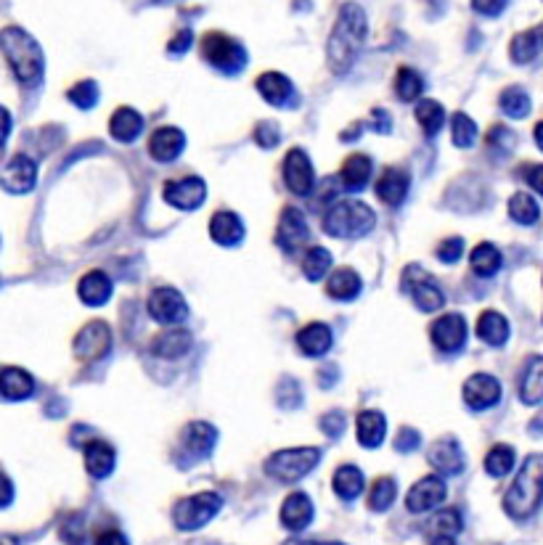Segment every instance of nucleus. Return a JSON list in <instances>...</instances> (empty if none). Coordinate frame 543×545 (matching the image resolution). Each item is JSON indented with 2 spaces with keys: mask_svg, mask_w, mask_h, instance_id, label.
I'll list each match as a JSON object with an SVG mask.
<instances>
[{
  "mask_svg": "<svg viewBox=\"0 0 543 545\" xmlns=\"http://www.w3.org/2000/svg\"><path fill=\"white\" fill-rule=\"evenodd\" d=\"M162 196H164V202H167L170 207L188 212V210H196V207L205 204V199H207V183H205L202 178H196V175L180 178V180H167L164 188H162Z\"/></svg>",
  "mask_w": 543,
  "mask_h": 545,
  "instance_id": "obj_9",
  "label": "nucleus"
},
{
  "mask_svg": "<svg viewBox=\"0 0 543 545\" xmlns=\"http://www.w3.org/2000/svg\"><path fill=\"white\" fill-rule=\"evenodd\" d=\"M255 141H257L263 149H273V146H279V141H281L279 125H276V122H260V125L255 128Z\"/></svg>",
  "mask_w": 543,
  "mask_h": 545,
  "instance_id": "obj_49",
  "label": "nucleus"
},
{
  "mask_svg": "<svg viewBox=\"0 0 543 545\" xmlns=\"http://www.w3.org/2000/svg\"><path fill=\"white\" fill-rule=\"evenodd\" d=\"M462 254H464V238H446V241L438 246V257H440L446 265L459 262Z\"/></svg>",
  "mask_w": 543,
  "mask_h": 545,
  "instance_id": "obj_51",
  "label": "nucleus"
},
{
  "mask_svg": "<svg viewBox=\"0 0 543 545\" xmlns=\"http://www.w3.org/2000/svg\"><path fill=\"white\" fill-rule=\"evenodd\" d=\"M263 101L271 106H295V82L281 72H265L255 82Z\"/></svg>",
  "mask_w": 543,
  "mask_h": 545,
  "instance_id": "obj_19",
  "label": "nucleus"
},
{
  "mask_svg": "<svg viewBox=\"0 0 543 545\" xmlns=\"http://www.w3.org/2000/svg\"><path fill=\"white\" fill-rule=\"evenodd\" d=\"M525 172H528V180H530V186H533V191H536V194H541V172H543L541 164H533V167H525Z\"/></svg>",
  "mask_w": 543,
  "mask_h": 545,
  "instance_id": "obj_61",
  "label": "nucleus"
},
{
  "mask_svg": "<svg viewBox=\"0 0 543 545\" xmlns=\"http://www.w3.org/2000/svg\"><path fill=\"white\" fill-rule=\"evenodd\" d=\"M96 545H130V543H128V538H125L122 533H117V530H106V533L98 535Z\"/></svg>",
  "mask_w": 543,
  "mask_h": 545,
  "instance_id": "obj_59",
  "label": "nucleus"
},
{
  "mask_svg": "<svg viewBox=\"0 0 543 545\" xmlns=\"http://www.w3.org/2000/svg\"><path fill=\"white\" fill-rule=\"evenodd\" d=\"M416 122L422 125L424 136H438L443 122H446V109L443 103L432 101V98H424L416 103Z\"/></svg>",
  "mask_w": 543,
  "mask_h": 545,
  "instance_id": "obj_39",
  "label": "nucleus"
},
{
  "mask_svg": "<svg viewBox=\"0 0 543 545\" xmlns=\"http://www.w3.org/2000/svg\"><path fill=\"white\" fill-rule=\"evenodd\" d=\"M432 545H456V541H454V538L440 535V538H435V541H432Z\"/></svg>",
  "mask_w": 543,
  "mask_h": 545,
  "instance_id": "obj_63",
  "label": "nucleus"
},
{
  "mask_svg": "<svg viewBox=\"0 0 543 545\" xmlns=\"http://www.w3.org/2000/svg\"><path fill=\"white\" fill-rule=\"evenodd\" d=\"M149 315L155 318L156 323L162 326H175V323H183V318L188 315V308H186V300L178 289H170V286H162V289H155L149 302Z\"/></svg>",
  "mask_w": 543,
  "mask_h": 545,
  "instance_id": "obj_13",
  "label": "nucleus"
},
{
  "mask_svg": "<svg viewBox=\"0 0 543 545\" xmlns=\"http://www.w3.org/2000/svg\"><path fill=\"white\" fill-rule=\"evenodd\" d=\"M430 464L438 474H446V476H456L464 471V453L459 448V442L454 437H446V440H438L430 453H427Z\"/></svg>",
  "mask_w": 543,
  "mask_h": 545,
  "instance_id": "obj_20",
  "label": "nucleus"
},
{
  "mask_svg": "<svg viewBox=\"0 0 543 545\" xmlns=\"http://www.w3.org/2000/svg\"><path fill=\"white\" fill-rule=\"evenodd\" d=\"M366 32H369L366 11L358 3H345L337 13V21L326 43V62L334 75H347L353 70L363 48Z\"/></svg>",
  "mask_w": 543,
  "mask_h": 545,
  "instance_id": "obj_1",
  "label": "nucleus"
},
{
  "mask_svg": "<svg viewBox=\"0 0 543 545\" xmlns=\"http://www.w3.org/2000/svg\"><path fill=\"white\" fill-rule=\"evenodd\" d=\"M509 218L520 226H536L541 218V207L530 194H514L509 199Z\"/></svg>",
  "mask_w": 543,
  "mask_h": 545,
  "instance_id": "obj_40",
  "label": "nucleus"
},
{
  "mask_svg": "<svg viewBox=\"0 0 543 545\" xmlns=\"http://www.w3.org/2000/svg\"><path fill=\"white\" fill-rule=\"evenodd\" d=\"M0 545H19L13 535H0Z\"/></svg>",
  "mask_w": 543,
  "mask_h": 545,
  "instance_id": "obj_64",
  "label": "nucleus"
},
{
  "mask_svg": "<svg viewBox=\"0 0 543 545\" xmlns=\"http://www.w3.org/2000/svg\"><path fill=\"white\" fill-rule=\"evenodd\" d=\"M372 169H374V164L366 154L347 156V161L342 164V172H339L342 188L350 191V194H361L372 180Z\"/></svg>",
  "mask_w": 543,
  "mask_h": 545,
  "instance_id": "obj_26",
  "label": "nucleus"
},
{
  "mask_svg": "<svg viewBox=\"0 0 543 545\" xmlns=\"http://www.w3.org/2000/svg\"><path fill=\"white\" fill-rule=\"evenodd\" d=\"M191 43H194V32H191V29H180V32L167 43V51H170L172 56H178V54H186V51L191 48Z\"/></svg>",
  "mask_w": 543,
  "mask_h": 545,
  "instance_id": "obj_56",
  "label": "nucleus"
},
{
  "mask_svg": "<svg viewBox=\"0 0 543 545\" xmlns=\"http://www.w3.org/2000/svg\"><path fill=\"white\" fill-rule=\"evenodd\" d=\"M331 342H334V334L326 323H311V326L300 328V334H297V347L308 358L326 355L331 350Z\"/></svg>",
  "mask_w": 543,
  "mask_h": 545,
  "instance_id": "obj_29",
  "label": "nucleus"
},
{
  "mask_svg": "<svg viewBox=\"0 0 543 545\" xmlns=\"http://www.w3.org/2000/svg\"><path fill=\"white\" fill-rule=\"evenodd\" d=\"M321 461V450L318 448H292V450H276L268 461H265V471L268 476H273L276 482L292 484L300 482L303 476H308L313 468Z\"/></svg>",
  "mask_w": 543,
  "mask_h": 545,
  "instance_id": "obj_6",
  "label": "nucleus"
},
{
  "mask_svg": "<svg viewBox=\"0 0 543 545\" xmlns=\"http://www.w3.org/2000/svg\"><path fill=\"white\" fill-rule=\"evenodd\" d=\"M303 402V392L300 384L295 379H284L281 387H279V405L281 408H297Z\"/></svg>",
  "mask_w": 543,
  "mask_h": 545,
  "instance_id": "obj_50",
  "label": "nucleus"
},
{
  "mask_svg": "<svg viewBox=\"0 0 543 545\" xmlns=\"http://www.w3.org/2000/svg\"><path fill=\"white\" fill-rule=\"evenodd\" d=\"M183 450L188 458L199 461V458H207L218 442V429L213 424H205V421H194L183 429Z\"/></svg>",
  "mask_w": 543,
  "mask_h": 545,
  "instance_id": "obj_18",
  "label": "nucleus"
},
{
  "mask_svg": "<svg viewBox=\"0 0 543 545\" xmlns=\"http://www.w3.org/2000/svg\"><path fill=\"white\" fill-rule=\"evenodd\" d=\"M112 350V331L104 320H90L75 336V355L82 363H96Z\"/></svg>",
  "mask_w": 543,
  "mask_h": 545,
  "instance_id": "obj_10",
  "label": "nucleus"
},
{
  "mask_svg": "<svg viewBox=\"0 0 543 545\" xmlns=\"http://www.w3.org/2000/svg\"><path fill=\"white\" fill-rule=\"evenodd\" d=\"M0 51L13 72V78L21 85L40 82L46 72V56L40 43L21 27H5L0 29Z\"/></svg>",
  "mask_w": 543,
  "mask_h": 545,
  "instance_id": "obj_2",
  "label": "nucleus"
},
{
  "mask_svg": "<svg viewBox=\"0 0 543 545\" xmlns=\"http://www.w3.org/2000/svg\"><path fill=\"white\" fill-rule=\"evenodd\" d=\"M13 503V482L0 471V508H8Z\"/></svg>",
  "mask_w": 543,
  "mask_h": 545,
  "instance_id": "obj_57",
  "label": "nucleus"
},
{
  "mask_svg": "<svg viewBox=\"0 0 543 545\" xmlns=\"http://www.w3.org/2000/svg\"><path fill=\"white\" fill-rule=\"evenodd\" d=\"M427 530H430L435 538H440V535L454 538V535L462 533V516H459V511H454V508H448V511H438V516L427 524Z\"/></svg>",
  "mask_w": 543,
  "mask_h": 545,
  "instance_id": "obj_46",
  "label": "nucleus"
},
{
  "mask_svg": "<svg viewBox=\"0 0 543 545\" xmlns=\"http://www.w3.org/2000/svg\"><path fill=\"white\" fill-rule=\"evenodd\" d=\"M506 5H509V0H472V8L480 16H498L506 11Z\"/></svg>",
  "mask_w": 543,
  "mask_h": 545,
  "instance_id": "obj_55",
  "label": "nucleus"
},
{
  "mask_svg": "<svg viewBox=\"0 0 543 545\" xmlns=\"http://www.w3.org/2000/svg\"><path fill=\"white\" fill-rule=\"evenodd\" d=\"M141 130H144V117L130 106H120L109 120V133L120 144H133L141 136Z\"/></svg>",
  "mask_w": 543,
  "mask_h": 545,
  "instance_id": "obj_30",
  "label": "nucleus"
},
{
  "mask_svg": "<svg viewBox=\"0 0 543 545\" xmlns=\"http://www.w3.org/2000/svg\"><path fill=\"white\" fill-rule=\"evenodd\" d=\"M374 223H377V215L369 204L358 199H347V202L334 204L326 212L323 231L334 238H361L369 231H374Z\"/></svg>",
  "mask_w": 543,
  "mask_h": 545,
  "instance_id": "obj_4",
  "label": "nucleus"
},
{
  "mask_svg": "<svg viewBox=\"0 0 543 545\" xmlns=\"http://www.w3.org/2000/svg\"><path fill=\"white\" fill-rule=\"evenodd\" d=\"M448 495V487H446V479L440 474H430L424 479H419L408 495H405V508L411 514H427V511H435Z\"/></svg>",
  "mask_w": 543,
  "mask_h": 545,
  "instance_id": "obj_11",
  "label": "nucleus"
},
{
  "mask_svg": "<svg viewBox=\"0 0 543 545\" xmlns=\"http://www.w3.org/2000/svg\"><path fill=\"white\" fill-rule=\"evenodd\" d=\"M488 141H490V146H498L501 154H509L514 149V144H517V138H514V133L509 128H493Z\"/></svg>",
  "mask_w": 543,
  "mask_h": 545,
  "instance_id": "obj_52",
  "label": "nucleus"
},
{
  "mask_svg": "<svg viewBox=\"0 0 543 545\" xmlns=\"http://www.w3.org/2000/svg\"><path fill=\"white\" fill-rule=\"evenodd\" d=\"M498 103H501L504 114H506V117H512V120H522V117H528V114H530V109H533L530 95H528L522 87H506V90L501 93Z\"/></svg>",
  "mask_w": 543,
  "mask_h": 545,
  "instance_id": "obj_42",
  "label": "nucleus"
},
{
  "mask_svg": "<svg viewBox=\"0 0 543 545\" xmlns=\"http://www.w3.org/2000/svg\"><path fill=\"white\" fill-rule=\"evenodd\" d=\"M188 350H191V334L183 328H170V331L159 334L152 344V352L156 358H167V360L183 358Z\"/></svg>",
  "mask_w": 543,
  "mask_h": 545,
  "instance_id": "obj_33",
  "label": "nucleus"
},
{
  "mask_svg": "<svg viewBox=\"0 0 543 545\" xmlns=\"http://www.w3.org/2000/svg\"><path fill=\"white\" fill-rule=\"evenodd\" d=\"M462 394H464V402L472 410H485L501 400V384L490 374H474L464 382Z\"/></svg>",
  "mask_w": 543,
  "mask_h": 545,
  "instance_id": "obj_17",
  "label": "nucleus"
},
{
  "mask_svg": "<svg viewBox=\"0 0 543 545\" xmlns=\"http://www.w3.org/2000/svg\"><path fill=\"white\" fill-rule=\"evenodd\" d=\"M509 54H512L514 64L536 62L539 54H541V27H533V29H525V32L514 35V40L509 45Z\"/></svg>",
  "mask_w": 543,
  "mask_h": 545,
  "instance_id": "obj_35",
  "label": "nucleus"
},
{
  "mask_svg": "<svg viewBox=\"0 0 543 545\" xmlns=\"http://www.w3.org/2000/svg\"><path fill=\"white\" fill-rule=\"evenodd\" d=\"M355 434H358V442L369 450L380 448L385 442V434H388V421L380 410H363L355 421Z\"/></svg>",
  "mask_w": 543,
  "mask_h": 545,
  "instance_id": "obj_28",
  "label": "nucleus"
},
{
  "mask_svg": "<svg viewBox=\"0 0 543 545\" xmlns=\"http://www.w3.org/2000/svg\"><path fill=\"white\" fill-rule=\"evenodd\" d=\"M543 397V358H530L520 376V400L525 405H539Z\"/></svg>",
  "mask_w": 543,
  "mask_h": 545,
  "instance_id": "obj_37",
  "label": "nucleus"
},
{
  "mask_svg": "<svg viewBox=\"0 0 543 545\" xmlns=\"http://www.w3.org/2000/svg\"><path fill=\"white\" fill-rule=\"evenodd\" d=\"M501 262H504V257H501V252H498L490 241L477 244V246L472 249V257H469V265H472V270H474L480 278H493V276L501 270Z\"/></svg>",
  "mask_w": 543,
  "mask_h": 545,
  "instance_id": "obj_36",
  "label": "nucleus"
},
{
  "mask_svg": "<svg viewBox=\"0 0 543 545\" xmlns=\"http://www.w3.org/2000/svg\"><path fill=\"white\" fill-rule=\"evenodd\" d=\"M186 149V136L178 128H156L149 141V152L156 161H175Z\"/></svg>",
  "mask_w": 543,
  "mask_h": 545,
  "instance_id": "obj_23",
  "label": "nucleus"
},
{
  "mask_svg": "<svg viewBox=\"0 0 543 545\" xmlns=\"http://www.w3.org/2000/svg\"><path fill=\"white\" fill-rule=\"evenodd\" d=\"M114 464H117V453L109 442L104 440H90L85 445V468L90 476L96 479H106L112 471H114Z\"/></svg>",
  "mask_w": 543,
  "mask_h": 545,
  "instance_id": "obj_25",
  "label": "nucleus"
},
{
  "mask_svg": "<svg viewBox=\"0 0 543 545\" xmlns=\"http://www.w3.org/2000/svg\"><path fill=\"white\" fill-rule=\"evenodd\" d=\"M308 238H311V226H308L305 215L295 207L284 210L279 228H276V244L284 252H297L303 244H308Z\"/></svg>",
  "mask_w": 543,
  "mask_h": 545,
  "instance_id": "obj_15",
  "label": "nucleus"
},
{
  "mask_svg": "<svg viewBox=\"0 0 543 545\" xmlns=\"http://www.w3.org/2000/svg\"><path fill=\"white\" fill-rule=\"evenodd\" d=\"M345 426H347V421H345V416L339 410H331V413L321 416V429L329 437H339L345 432Z\"/></svg>",
  "mask_w": 543,
  "mask_h": 545,
  "instance_id": "obj_53",
  "label": "nucleus"
},
{
  "mask_svg": "<svg viewBox=\"0 0 543 545\" xmlns=\"http://www.w3.org/2000/svg\"><path fill=\"white\" fill-rule=\"evenodd\" d=\"M517 464V456H514V448L512 445H496L490 448V453L485 456V471L496 479L506 476Z\"/></svg>",
  "mask_w": 543,
  "mask_h": 545,
  "instance_id": "obj_43",
  "label": "nucleus"
},
{
  "mask_svg": "<svg viewBox=\"0 0 543 545\" xmlns=\"http://www.w3.org/2000/svg\"><path fill=\"white\" fill-rule=\"evenodd\" d=\"M331 270V252L323 246H313L303 260V273L308 281H321Z\"/></svg>",
  "mask_w": 543,
  "mask_h": 545,
  "instance_id": "obj_45",
  "label": "nucleus"
},
{
  "mask_svg": "<svg viewBox=\"0 0 543 545\" xmlns=\"http://www.w3.org/2000/svg\"><path fill=\"white\" fill-rule=\"evenodd\" d=\"M543 498V458L539 453L528 456L522 471L512 482V487L504 495V508L512 519H530L541 508Z\"/></svg>",
  "mask_w": 543,
  "mask_h": 545,
  "instance_id": "obj_3",
  "label": "nucleus"
},
{
  "mask_svg": "<svg viewBox=\"0 0 543 545\" xmlns=\"http://www.w3.org/2000/svg\"><path fill=\"white\" fill-rule=\"evenodd\" d=\"M397 498V482L392 476H382L374 482L372 487V495H369V508L377 511V514H385L389 506L395 503Z\"/></svg>",
  "mask_w": 543,
  "mask_h": 545,
  "instance_id": "obj_44",
  "label": "nucleus"
},
{
  "mask_svg": "<svg viewBox=\"0 0 543 545\" xmlns=\"http://www.w3.org/2000/svg\"><path fill=\"white\" fill-rule=\"evenodd\" d=\"M477 336L490 347H504L509 339V323L501 312L485 310L477 318Z\"/></svg>",
  "mask_w": 543,
  "mask_h": 545,
  "instance_id": "obj_34",
  "label": "nucleus"
},
{
  "mask_svg": "<svg viewBox=\"0 0 543 545\" xmlns=\"http://www.w3.org/2000/svg\"><path fill=\"white\" fill-rule=\"evenodd\" d=\"M432 342L443 352H459L466 342V323L459 312L443 315L432 323Z\"/></svg>",
  "mask_w": 543,
  "mask_h": 545,
  "instance_id": "obj_16",
  "label": "nucleus"
},
{
  "mask_svg": "<svg viewBox=\"0 0 543 545\" xmlns=\"http://www.w3.org/2000/svg\"><path fill=\"white\" fill-rule=\"evenodd\" d=\"M223 508V498L218 492H196L191 498H183L175 511H172V522L178 530L183 533H196L205 524H210L218 511Z\"/></svg>",
  "mask_w": 543,
  "mask_h": 545,
  "instance_id": "obj_7",
  "label": "nucleus"
},
{
  "mask_svg": "<svg viewBox=\"0 0 543 545\" xmlns=\"http://www.w3.org/2000/svg\"><path fill=\"white\" fill-rule=\"evenodd\" d=\"M284 183L295 196H311L315 169H313L311 156L303 149H292L284 159Z\"/></svg>",
  "mask_w": 543,
  "mask_h": 545,
  "instance_id": "obj_14",
  "label": "nucleus"
},
{
  "mask_svg": "<svg viewBox=\"0 0 543 545\" xmlns=\"http://www.w3.org/2000/svg\"><path fill=\"white\" fill-rule=\"evenodd\" d=\"M419 442H422V437H419L416 429H400L397 437H395V450L397 453H411V450L419 448Z\"/></svg>",
  "mask_w": 543,
  "mask_h": 545,
  "instance_id": "obj_54",
  "label": "nucleus"
},
{
  "mask_svg": "<svg viewBox=\"0 0 543 545\" xmlns=\"http://www.w3.org/2000/svg\"><path fill=\"white\" fill-rule=\"evenodd\" d=\"M35 392V379L24 371V368H3L0 371V397L11 400V402H19V400H27L32 397Z\"/></svg>",
  "mask_w": 543,
  "mask_h": 545,
  "instance_id": "obj_31",
  "label": "nucleus"
},
{
  "mask_svg": "<svg viewBox=\"0 0 543 545\" xmlns=\"http://www.w3.org/2000/svg\"><path fill=\"white\" fill-rule=\"evenodd\" d=\"M210 235L221 246H236L244 238V223L236 212H218L210 220Z\"/></svg>",
  "mask_w": 543,
  "mask_h": 545,
  "instance_id": "obj_32",
  "label": "nucleus"
},
{
  "mask_svg": "<svg viewBox=\"0 0 543 545\" xmlns=\"http://www.w3.org/2000/svg\"><path fill=\"white\" fill-rule=\"evenodd\" d=\"M363 289V281L361 276L353 270V268H339L329 276V284H326V294L337 302H353Z\"/></svg>",
  "mask_w": 543,
  "mask_h": 545,
  "instance_id": "obj_27",
  "label": "nucleus"
},
{
  "mask_svg": "<svg viewBox=\"0 0 543 545\" xmlns=\"http://www.w3.org/2000/svg\"><path fill=\"white\" fill-rule=\"evenodd\" d=\"M202 56L213 70H218L223 75H238L249 62L246 48L238 40H233L231 35H223V32H210L202 40Z\"/></svg>",
  "mask_w": 543,
  "mask_h": 545,
  "instance_id": "obj_5",
  "label": "nucleus"
},
{
  "mask_svg": "<svg viewBox=\"0 0 543 545\" xmlns=\"http://www.w3.org/2000/svg\"><path fill=\"white\" fill-rule=\"evenodd\" d=\"M372 125H374V133H389V117L385 109H374L372 111Z\"/></svg>",
  "mask_w": 543,
  "mask_h": 545,
  "instance_id": "obj_58",
  "label": "nucleus"
},
{
  "mask_svg": "<svg viewBox=\"0 0 543 545\" xmlns=\"http://www.w3.org/2000/svg\"><path fill=\"white\" fill-rule=\"evenodd\" d=\"M8 133H11V111L5 106H0V149L8 141Z\"/></svg>",
  "mask_w": 543,
  "mask_h": 545,
  "instance_id": "obj_60",
  "label": "nucleus"
},
{
  "mask_svg": "<svg viewBox=\"0 0 543 545\" xmlns=\"http://www.w3.org/2000/svg\"><path fill=\"white\" fill-rule=\"evenodd\" d=\"M313 516H315V508H313L311 495L305 492H292L281 506V524L289 533H303L305 527H311Z\"/></svg>",
  "mask_w": 543,
  "mask_h": 545,
  "instance_id": "obj_21",
  "label": "nucleus"
},
{
  "mask_svg": "<svg viewBox=\"0 0 543 545\" xmlns=\"http://www.w3.org/2000/svg\"><path fill=\"white\" fill-rule=\"evenodd\" d=\"M400 281H403V284H400L403 292L411 294L414 305H416L422 312H435L446 305V294H443V289L435 284V278H432L424 268H419V265H408Z\"/></svg>",
  "mask_w": 543,
  "mask_h": 545,
  "instance_id": "obj_8",
  "label": "nucleus"
},
{
  "mask_svg": "<svg viewBox=\"0 0 543 545\" xmlns=\"http://www.w3.org/2000/svg\"><path fill=\"white\" fill-rule=\"evenodd\" d=\"M79 300L88 305V308H101L109 302L112 297V278L104 273V270H90L79 278Z\"/></svg>",
  "mask_w": 543,
  "mask_h": 545,
  "instance_id": "obj_24",
  "label": "nucleus"
},
{
  "mask_svg": "<svg viewBox=\"0 0 543 545\" xmlns=\"http://www.w3.org/2000/svg\"><path fill=\"white\" fill-rule=\"evenodd\" d=\"M70 101H72L78 109H82V111L93 109V106L98 103V85L90 82V79H82V82H78V85L70 90Z\"/></svg>",
  "mask_w": 543,
  "mask_h": 545,
  "instance_id": "obj_48",
  "label": "nucleus"
},
{
  "mask_svg": "<svg viewBox=\"0 0 543 545\" xmlns=\"http://www.w3.org/2000/svg\"><path fill=\"white\" fill-rule=\"evenodd\" d=\"M38 186V164L27 154H16L0 172V188L8 194H29Z\"/></svg>",
  "mask_w": 543,
  "mask_h": 545,
  "instance_id": "obj_12",
  "label": "nucleus"
},
{
  "mask_svg": "<svg viewBox=\"0 0 543 545\" xmlns=\"http://www.w3.org/2000/svg\"><path fill=\"white\" fill-rule=\"evenodd\" d=\"M408 188H411V178L405 169H395L388 167L382 172V178L377 180V196L388 204V207H400L408 196Z\"/></svg>",
  "mask_w": 543,
  "mask_h": 545,
  "instance_id": "obj_22",
  "label": "nucleus"
},
{
  "mask_svg": "<svg viewBox=\"0 0 543 545\" xmlns=\"http://www.w3.org/2000/svg\"><path fill=\"white\" fill-rule=\"evenodd\" d=\"M363 484H366V479L358 467H339L331 479V487L342 500H355L363 492Z\"/></svg>",
  "mask_w": 543,
  "mask_h": 545,
  "instance_id": "obj_38",
  "label": "nucleus"
},
{
  "mask_svg": "<svg viewBox=\"0 0 543 545\" xmlns=\"http://www.w3.org/2000/svg\"><path fill=\"white\" fill-rule=\"evenodd\" d=\"M451 133H454V146H459V149H469L477 141V125L472 122V117H466L464 111L454 114Z\"/></svg>",
  "mask_w": 543,
  "mask_h": 545,
  "instance_id": "obj_47",
  "label": "nucleus"
},
{
  "mask_svg": "<svg viewBox=\"0 0 543 545\" xmlns=\"http://www.w3.org/2000/svg\"><path fill=\"white\" fill-rule=\"evenodd\" d=\"M395 93H397V98L405 101V103L416 101V98L424 93V78H422L416 70H411V67H400V70H397V78H395Z\"/></svg>",
  "mask_w": 543,
  "mask_h": 545,
  "instance_id": "obj_41",
  "label": "nucleus"
},
{
  "mask_svg": "<svg viewBox=\"0 0 543 545\" xmlns=\"http://www.w3.org/2000/svg\"><path fill=\"white\" fill-rule=\"evenodd\" d=\"M284 545H345V543H318V541H289Z\"/></svg>",
  "mask_w": 543,
  "mask_h": 545,
  "instance_id": "obj_62",
  "label": "nucleus"
}]
</instances>
